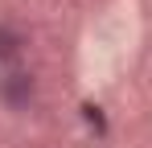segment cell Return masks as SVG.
Wrapping results in <instances>:
<instances>
[{
  "mask_svg": "<svg viewBox=\"0 0 152 148\" xmlns=\"http://www.w3.org/2000/svg\"><path fill=\"white\" fill-rule=\"evenodd\" d=\"M4 99H8V107H21V103H25V99H33V78H29V74H8V78H4Z\"/></svg>",
  "mask_w": 152,
  "mask_h": 148,
  "instance_id": "obj_1",
  "label": "cell"
}]
</instances>
